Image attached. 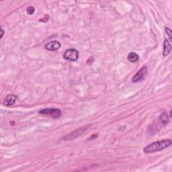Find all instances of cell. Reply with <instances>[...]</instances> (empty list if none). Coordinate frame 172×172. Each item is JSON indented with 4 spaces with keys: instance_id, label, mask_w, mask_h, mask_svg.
Returning a JSON list of instances; mask_svg holds the SVG:
<instances>
[{
    "instance_id": "cell-6",
    "label": "cell",
    "mask_w": 172,
    "mask_h": 172,
    "mask_svg": "<svg viewBox=\"0 0 172 172\" xmlns=\"http://www.w3.org/2000/svg\"><path fill=\"white\" fill-rule=\"evenodd\" d=\"M61 47V44L58 41L54 40L51 41L50 43H47L45 45V49L50 51H57L58 49H60Z\"/></svg>"
},
{
    "instance_id": "cell-2",
    "label": "cell",
    "mask_w": 172,
    "mask_h": 172,
    "mask_svg": "<svg viewBox=\"0 0 172 172\" xmlns=\"http://www.w3.org/2000/svg\"><path fill=\"white\" fill-rule=\"evenodd\" d=\"M90 127V125L88 126H86V127H83L81 128H77V130H75V131L71 132L69 134H67L66 136H65L63 137V140L64 141H73L74 140L75 138H77V137H79V136L82 135L83 133H84Z\"/></svg>"
},
{
    "instance_id": "cell-3",
    "label": "cell",
    "mask_w": 172,
    "mask_h": 172,
    "mask_svg": "<svg viewBox=\"0 0 172 172\" xmlns=\"http://www.w3.org/2000/svg\"><path fill=\"white\" fill-rule=\"evenodd\" d=\"M39 113L40 114L51 116L54 119H58L61 115V111L58 108H45L40 110Z\"/></svg>"
},
{
    "instance_id": "cell-10",
    "label": "cell",
    "mask_w": 172,
    "mask_h": 172,
    "mask_svg": "<svg viewBox=\"0 0 172 172\" xmlns=\"http://www.w3.org/2000/svg\"><path fill=\"white\" fill-rule=\"evenodd\" d=\"M138 58H139V57H138V54L134 52H131L127 56V59L128 60V61L131 63H135L138 60Z\"/></svg>"
},
{
    "instance_id": "cell-7",
    "label": "cell",
    "mask_w": 172,
    "mask_h": 172,
    "mask_svg": "<svg viewBox=\"0 0 172 172\" xmlns=\"http://www.w3.org/2000/svg\"><path fill=\"white\" fill-rule=\"evenodd\" d=\"M17 100V96L15 95L9 94L7 95L3 100V104L6 106H11L13 105Z\"/></svg>"
},
{
    "instance_id": "cell-4",
    "label": "cell",
    "mask_w": 172,
    "mask_h": 172,
    "mask_svg": "<svg viewBox=\"0 0 172 172\" xmlns=\"http://www.w3.org/2000/svg\"><path fill=\"white\" fill-rule=\"evenodd\" d=\"M148 70L146 67H142L138 71V72L134 75L132 78V83H138L143 81L145 79L146 75H147Z\"/></svg>"
},
{
    "instance_id": "cell-1",
    "label": "cell",
    "mask_w": 172,
    "mask_h": 172,
    "mask_svg": "<svg viewBox=\"0 0 172 172\" xmlns=\"http://www.w3.org/2000/svg\"><path fill=\"white\" fill-rule=\"evenodd\" d=\"M171 145V139H164L152 142L143 149V151L145 153H152L155 152L160 151L163 149L169 147Z\"/></svg>"
},
{
    "instance_id": "cell-5",
    "label": "cell",
    "mask_w": 172,
    "mask_h": 172,
    "mask_svg": "<svg viewBox=\"0 0 172 172\" xmlns=\"http://www.w3.org/2000/svg\"><path fill=\"white\" fill-rule=\"evenodd\" d=\"M63 58L67 61H77L79 58V53L75 49H69L64 53Z\"/></svg>"
},
{
    "instance_id": "cell-9",
    "label": "cell",
    "mask_w": 172,
    "mask_h": 172,
    "mask_svg": "<svg viewBox=\"0 0 172 172\" xmlns=\"http://www.w3.org/2000/svg\"><path fill=\"white\" fill-rule=\"evenodd\" d=\"M159 121H160V123L163 126H165L169 123L170 117L168 116V114H167V112H163L162 114L159 116Z\"/></svg>"
},
{
    "instance_id": "cell-13",
    "label": "cell",
    "mask_w": 172,
    "mask_h": 172,
    "mask_svg": "<svg viewBox=\"0 0 172 172\" xmlns=\"http://www.w3.org/2000/svg\"><path fill=\"white\" fill-rule=\"evenodd\" d=\"M1 32H2V36H1V39H2V36H3V32H4V31L3 30V29H2V30H1Z\"/></svg>"
},
{
    "instance_id": "cell-11",
    "label": "cell",
    "mask_w": 172,
    "mask_h": 172,
    "mask_svg": "<svg viewBox=\"0 0 172 172\" xmlns=\"http://www.w3.org/2000/svg\"><path fill=\"white\" fill-rule=\"evenodd\" d=\"M27 12H28V14H30V15H32L35 13V7H32V6H29L28 8H27Z\"/></svg>"
},
{
    "instance_id": "cell-8",
    "label": "cell",
    "mask_w": 172,
    "mask_h": 172,
    "mask_svg": "<svg viewBox=\"0 0 172 172\" xmlns=\"http://www.w3.org/2000/svg\"><path fill=\"white\" fill-rule=\"evenodd\" d=\"M171 51V46L169 41L167 39L164 40V43H163V55L164 57H166L168 55Z\"/></svg>"
},
{
    "instance_id": "cell-12",
    "label": "cell",
    "mask_w": 172,
    "mask_h": 172,
    "mask_svg": "<svg viewBox=\"0 0 172 172\" xmlns=\"http://www.w3.org/2000/svg\"><path fill=\"white\" fill-rule=\"evenodd\" d=\"M165 32L167 35H168V36H169V39L170 40H171V30H170V29L169 28L167 27H165Z\"/></svg>"
}]
</instances>
